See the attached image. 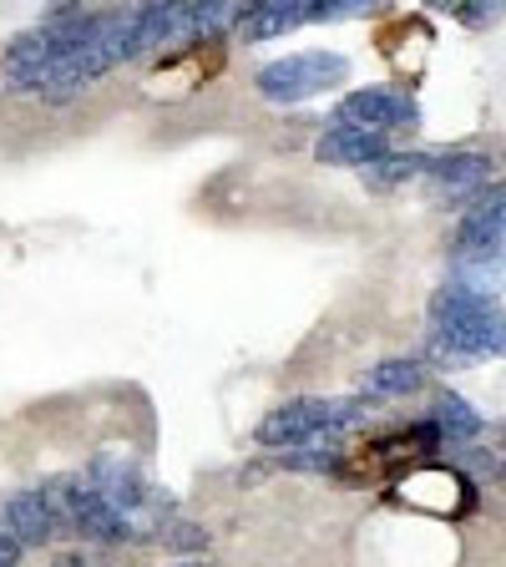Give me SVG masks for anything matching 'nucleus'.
<instances>
[{
  "mask_svg": "<svg viewBox=\"0 0 506 567\" xmlns=\"http://www.w3.org/2000/svg\"><path fill=\"white\" fill-rule=\"evenodd\" d=\"M431 324H436V350L456 365L506 354V309L461 284H441L431 295Z\"/></svg>",
  "mask_w": 506,
  "mask_h": 567,
  "instance_id": "nucleus-1",
  "label": "nucleus"
},
{
  "mask_svg": "<svg viewBox=\"0 0 506 567\" xmlns=\"http://www.w3.org/2000/svg\"><path fill=\"white\" fill-rule=\"evenodd\" d=\"M370 415V405L360 401H289L273 405L259 421V446L269 451H299V446H319V441L340 436L350 425H360Z\"/></svg>",
  "mask_w": 506,
  "mask_h": 567,
  "instance_id": "nucleus-2",
  "label": "nucleus"
},
{
  "mask_svg": "<svg viewBox=\"0 0 506 567\" xmlns=\"http://www.w3.org/2000/svg\"><path fill=\"white\" fill-rule=\"evenodd\" d=\"M436 446H446L441 441V431L431 421L411 425V431H395V436H380L370 441V446L350 451V456H340V466H334V476H344V482L354 486H370V482H385V476H395L401 482L405 472H415L425 456Z\"/></svg>",
  "mask_w": 506,
  "mask_h": 567,
  "instance_id": "nucleus-3",
  "label": "nucleus"
},
{
  "mask_svg": "<svg viewBox=\"0 0 506 567\" xmlns=\"http://www.w3.org/2000/svg\"><path fill=\"white\" fill-rule=\"evenodd\" d=\"M340 82H350V61L340 51H295V56H279L269 66H259V76H254L264 102H279V106L334 92Z\"/></svg>",
  "mask_w": 506,
  "mask_h": 567,
  "instance_id": "nucleus-4",
  "label": "nucleus"
},
{
  "mask_svg": "<svg viewBox=\"0 0 506 567\" xmlns=\"http://www.w3.org/2000/svg\"><path fill=\"white\" fill-rule=\"evenodd\" d=\"M92 486L132 522V527H137V537H147V532L157 527V517L167 512V502L157 496V486L147 482V476L137 472V461L122 456V451H102V456H92Z\"/></svg>",
  "mask_w": 506,
  "mask_h": 567,
  "instance_id": "nucleus-5",
  "label": "nucleus"
},
{
  "mask_svg": "<svg viewBox=\"0 0 506 567\" xmlns=\"http://www.w3.org/2000/svg\"><path fill=\"white\" fill-rule=\"evenodd\" d=\"M51 502H56L61 522H71L82 537H96V543H137V527L92 482H56L51 486Z\"/></svg>",
  "mask_w": 506,
  "mask_h": 567,
  "instance_id": "nucleus-6",
  "label": "nucleus"
},
{
  "mask_svg": "<svg viewBox=\"0 0 506 567\" xmlns=\"http://www.w3.org/2000/svg\"><path fill=\"white\" fill-rule=\"evenodd\" d=\"M401 502L415 512H431V517H466V512H476V486L466 482V476L456 472V466H415V472H405L401 482Z\"/></svg>",
  "mask_w": 506,
  "mask_h": 567,
  "instance_id": "nucleus-7",
  "label": "nucleus"
},
{
  "mask_svg": "<svg viewBox=\"0 0 506 567\" xmlns=\"http://www.w3.org/2000/svg\"><path fill=\"white\" fill-rule=\"evenodd\" d=\"M415 122H421V106L405 92H390V86H360V92L340 96V106H334V127L375 132V137H385L395 127H415Z\"/></svg>",
  "mask_w": 506,
  "mask_h": 567,
  "instance_id": "nucleus-8",
  "label": "nucleus"
},
{
  "mask_svg": "<svg viewBox=\"0 0 506 567\" xmlns=\"http://www.w3.org/2000/svg\"><path fill=\"white\" fill-rule=\"evenodd\" d=\"M456 259H502L506 264V183L486 188L456 224Z\"/></svg>",
  "mask_w": 506,
  "mask_h": 567,
  "instance_id": "nucleus-9",
  "label": "nucleus"
},
{
  "mask_svg": "<svg viewBox=\"0 0 506 567\" xmlns=\"http://www.w3.org/2000/svg\"><path fill=\"white\" fill-rule=\"evenodd\" d=\"M0 527L21 547H47L61 532V512L51 502V492H11L0 502Z\"/></svg>",
  "mask_w": 506,
  "mask_h": 567,
  "instance_id": "nucleus-10",
  "label": "nucleus"
},
{
  "mask_svg": "<svg viewBox=\"0 0 506 567\" xmlns=\"http://www.w3.org/2000/svg\"><path fill=\"white\" fill-rule=\"evenodd\" d=\"M425 177L436 183L441 198L476 203L486 193V177H492V157H486V153H441V157H425Z\"/></svg>",
  "mask_w": 506,
  "mask_h": 567,
  "instance_id": "nucleus-11",
  "label": "nucleus"
},
{
  "mask_svg": "<svg viewBox=\"0 0 506 567\" xmlns=\"http://www.w3.org/2000/svg\"><path fill=\"white\" fill-rule=\"evenodd\" d=\"M390 147L385 137L375 132H354V127H330L319 137V163H334V167H375L385 163Z\"/></svg>",
  "mask_w": 506,
  "mask_h": 567,
  "instance_id": "nucleus-12",
  "label": "nucleus"
},
{
  "mask_svg": "<svg viewBox=\"0 0 506 567\" xmlns=\"http://www.w3.org/2000/svg\"><path fill=\"white\" fill-rule=\"evenodd\" d=\"M309 21V6H299V0H264V6H254V11H244V21H238V41H273V35L295 31V25Z\"/></svg>",
  "mask_w": 506,
  "mask_h": 567,
  "instance_id": "nucleus-13",
  "label": "nucleus"
},
{
  "mask_svg": "<svg viewBox=\"0 0 506 567\" xmlns=\"http://www.w3.org/2000/svg\"><path fill=\"white\" fill-rule=\"evenodd\" d=\"M421 380H425V370L415 360H380V365L365 370L360 390H365V401H401V395L421 390Z\"/></svg>",
  "mask_w": 506,
  "mask_h": 567,
  "instance_id": "nucleus-14",
  "label": "nucleus"
},
{
  "mask_svg": "<svg viewBox=\"0 0 506 567\" xmlns=\"http://www.w3.org/2000/svg\"><path fill=\"white\" fill-rule=\"evenodd\" d=\"M431 425L441 431V441H476L486 431V421H482V411H476L472 401H461V395H451V390H441L436 395V405H431Z\"/></svg>",
  "mask_w": 506,
  "mask_h": 567,
  "instance_id": "nucleus-15",
  "label": "nucleus"
},
{
  "mask_svg": "<svg viewBox=\"0 0 506 567\" xmlns=\"http://www.w3.org/2000/svg\"><path fill=\"white\" fill-rule=\"evenodd\" d=\"M0 567H21V543L6 527H0Z\"/></svg>",
  "mask_w": 506,
  "mask_h": 567,
  "instance_id": "nucleus-16",
  "label": "nucleus"
},
{
  "mask_svg": "<svg viewBox=\"0 0 506 567\" xmlns=\"http://www.w3.org/2000/svg\"><path fill=\"white\" fill-rule=\"evenodd\" d=\"M466 25H492L496 16H502V6H472V11H456Z\"/></svg>",
  "mask_w": 506,
  "mask_h": 567,
  "instance_id": "nucleus-17",
  "label": "nucleus"
},
{
  "mask_svg": "<svg viewBox=\"0 0 506 567\" xmlns=\"http://www.w3.org/2000/svg\"><path fill=\"white\" fill-rule=\"evenodd\" d=\"M56 567H92V563H82V557H61Z\"/></svg>",
  "mask_w": 506,
  "mask_h": 567,
  "instance_id": "nucleus-18",
  "label": "nucleus"
},
{
  "mask_svg": "<svg viewBox=\"0 0 506 567\" xmlns=\"http://www.w3.org/2000/svg\"><path fill=\"white\" fill-rule=\"evenodd\" d=\"M177 567H208V563H177Z\"/></svg>",
  "mask_w": 506,
  "mask_h": 567,
  "instance_id": "nucleus-19",
  "label": "nucleus"
}]
</instances>
